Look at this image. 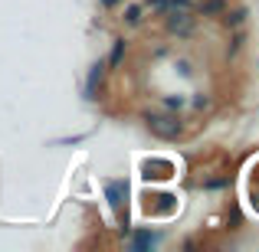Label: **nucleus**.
Returning a JSON list of instances; mask_svg holds the SVG:
<instances>
[{
    "label": "nucleus",
    "instance_id": "nucleus-1",
    "mask_svg": "<svg viewBox=\"0 0 259 252\" xmlns=\"http://www.w3.org/2000/svg\"><path fill=\"white\" fill-rule=\"evenodd\" d=\"M148 131L158 134V138H164V141H177L184 134V128H181V121H177L174 115H148Z\"/></svg>",
    "mask_w": 259,
    "mask_h": 252
},
{
    "label": "nucleus",
    "instance_id": "nucleus-2",
    "mask_svg": "<svg viewBox=\"0 0 259 252\" xmlns=\"http://www.w3.org/2000/svg\"><path fill=\"white\" fill-rule=\"evenodd\" d=\"M102 187H105L108 207L121 216V207H125V196H128V180H125V177H115V180H102Z\"/></svg>",
    "mask_w": 259,
    "mask_h": 252
},
{
    "label": "nucleus",
    "instance_id": "nucleus-3",
    "mask_svg": "<svg viewBox=\"0 0 259 252\" xmlns=\"http://www.w3.org/2000/svg\"><path fill=\"white\" fill-rule=\"evenodd\" d=\"M161 239H164L161 233H151V229H138V233L128 239V249H135V252H151V249H158V246H161Z\"/></svg>",
    "mask_w": 259,
    "mask_h": 252
},
{
    "label": "nucleus",
    "instance_id": "nucleus-4",
    "mask_svg": "<svg viewBox=\"0 0 259 252\" xmlns=\"http://www.w3.org/2000/svg\"><path fill=\"white\" fill-rule=\"evenodd\" d=\"M102 69H105V63H92V69H89V79H85V98L89 102H95L99 95H95V88H99V82H102Z\"/></svg>",
    "mask_w": 259,
    "mask_h": 252
},
{
    "label": "nucleus",
    "instance_id": "nucleus-5",
    "mask_svg": "<svg viewBox=\"0 0 259 252\" xmlns=\"http://www.w3.org/2000/svg\"><path fill=\"white\" fill-rule=\"evenodd\" d=\"M220 17H223V23H227V26H240L243 20H246V10H233V13H227V10H223Z\"/></svg>",
    "mask_w": 259,
    "mask_h": 252
},
{
    "label": "nucleus",
    "instance_id": "nucleus-6",
    "mask_svg": "<svg viewBox=\"0 0 259 252\" xmlns=\"http://www.w3.org/2000/svg\"><path fill=\"white\" fill-rule=\"evenodd\" d=\"M121 56H125V39H115L112 56H108V66H118V63H121Z\"/></svg>",
    "mask_w": 259,
    "mask_h": 252
},
{
    "label": "nucleus",
    "instance_id": "nucleus-7",
    "mask_svg": "<svg viewBox=\"0 0 259 252\" xmlns=\"http://www.w3.org/2000/svg\"><path fill=\"white\" fill-rule=\"evenodd\" d=\"M227 10V0H207V4H200V13H223Z\"/></svg>",
    "mask_w": 259,
    "mask_h": 252
},
{
    "label": "nucleus",
    "instance_id": "nucleus-8",
    "mask_svg": "<svg viewBox=\"0 0 259 252\" xmlns=\"http://www.w3.org/2000/svg\"><path fill=\"white\" fill-rule=\"evenodd\" d=\"M125 20H128V23H141V7H128Z\"/></svg>",
    "mask_w": 259,
    "mask_h": 252
},
{
    "label": "nucleus",
    "instance_id": "nucleus-9",
    "mask_svg": "<svg viewBox=\"0 0 259 252\" xmlns=\"http://www.w3.org/2000/svg\"><path fill=\"white\" fill-rule=\"evenodd\" d=\"M145 7H148V10H164L167 0H145Z\"/></svg>",
    "mask_w": 259,
    "mask_h": 252
},
{
    "label": "nucleus",
    "instance_id": "nucleus-10",
    "mask_svg": "<svg viewBox=\"0 0 259 252\" xmlns=\"http://www.w3.org/2000/svg\"><path fill=\"white\" fill-rule=\"evenodd\" d=\"M164 105H167V108H171V112H177V108H184V98H181V95H177V98H167V102H164Z\"/></svg>",
    "mask_w": 259,
    "mask_h": 252
},
{
    "label": "nucleus",
    "instance_id": "nucleus-11",
    "mask_svg": "<svg viewBox=\"0 0 259 252\" xmlns=\"http://www.w3.org/2000/svg\"><path fill=\"white\" fill-rule=\"evenodd\" d=\"M102 7H115V4H121V0H99Z\"/></svg>",
    "mask_w": 259,
    "mask_h": 252
}]
</instances>
